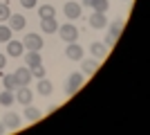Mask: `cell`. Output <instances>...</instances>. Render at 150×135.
Segmentation results:
<instances>
[{"label": "cell", "instance_id": "9a60e30c", "mask_svg": "<svg viewBox=\"0 0 150 135\" xmlns=\"http://www.w3.org/2000/svg\"><path fill=\"white\" fill-rule=\"evenodd\" d=\"M40 27H43V32L45 34H54V32H58V23L54 18H43L40 20Z\"/></svg>", "mask_w": 150, "mask_h": 135}, {"label": "cell", "instance_id": "cb8c5ba5", "mask_svg": "<svg viewBox=\"0 0 150 135\" xmlns=\"http://www.w3.org/2000/svg\"><path fill=\"white\" fill-rule=\"evenodd\" d=\"M31 77L43 79V77H45V68H43V65H36V68H31Z\"/></svg>", "mask_w": 150, "mask_h": 135}, {"label": "cell", "instance_id": "5bb4252c", "mask_svg": "<svg viewBox=\"0 0 150 135\" xmlns=\"http://www.w3.org/2000/svg\"><path fill=\"white\" fill-rule=\"evenodd\" d=\"M96 70H99V61H83V59H81V72H83V74L92 77Z\"/></svg>", "mask_w": 150, "mask_h": 135}, {"label": "cell", "instance_id": "30bf717a", "mask_svg": "<svg viewBox=\"0 0 150 135\" xmlns=\"http://www.w3.org/2000/svg\"><path fill=\"white\" fill-rule=\"evenodd\" d=\"M25 61H27V68H36V65H43V59H40V52H34V50H29L25 54Z\"/></svg>", "mask_w": 150, "mask_h": 135}, {"label": "cell", "instance_id": "3957f363", "mask_svg": "<svg viewBox=\"0 0 150 135\" xmlns=\"http://www.w3.org/2000/svg\"><path fill=\"white\" fill-rule=\"evenodd\" d=\"M23 45H25L27 50L40 52V47H43V39H40V36H38V34H27L25 39H23Z\"/></svg>", "mask_w": 150, "mask_h": 135}, {"label": "cell", "instance_id": "8fae6325", "mask_svg": "<svg viewBox=\"0 0 150 135\" xmlns=\"http://www.w3.org/2000/svg\"><path fill=\"white\" fill-rule=\"evenodd\" d=\"M36 90H38V95H43V97H50L52 92H54V86H52V81L50 79H40L38 81V86H36Z\"/></svg>", "mask_w": 150, "mask_h": 135}, {"label": "cell", "instance_id": "7a4b0ae2", "mask_svg": "<svg viewBox=\"0 0 150 135\" xmlns=\"http://www.w3.org/2000/svg\"><path fill=\"white\" fill-rule=\"evenodd\" d=\"M58 34H61V39L65 41V43H74L76 41V36H79V29H76L74 25H61L58 27Z\"/></svg>", "mask_w": 150, "mask_h": 135}, {"label": "cell", "instance_id": "ac0fdd59", "mask_svg": "<svg viewBox=\"0 0 150 135\" xmlns=\"http://www.w3.org/2000/svg\"><path fill=\"white\" fill-rule=\"evenodd\" d=\"M90 52H92L96 59H103V56H105V52H108V47L103 43H92V45H90Z\"/></svg>", "mask_w": 150, "mask_h": 135}, {"label": "cell", "instance_id": "277c9868", "mask_svg": "<svg viewBox=\"0 0 150 135\" xmlns=\"http://www.w3.org/2000/svg\"><path fill=\"white\" fill-rule=\"evenodd\" d=\"M13 95H16V101L23 104V106H27V104H31V90L27 88V86H18V88L13 90Z\"/></svg>", "mask_w": 150, "mask_h": 135}, {"label": "cell", "instance_id": "44dd1931", "mask_svg": "<svg viewBox=\"0 0 150 135\" xmlns=\"http://www.w3.org/2000/svg\"><path fill=\"white\" fill-rule=\"evenodd\" d=\"M2 84H5L7 90H16V88H18V81H16V77H13V74H7V77L2 79Z\"/></svg>", "mask_w": 150, "mask_h": 135}, {"label": "cell", "instance_id": "6da1fadb", "mask_svg": "<svg viewBox=\"0 0 150 135\" xmlns=\"http://www.w3.org/2000/svg\"><path fill=\"white\" fill-rule=\"evenodd\" d=\"M83 86V72H72L67 77V81H65V95H76L79 90H81Z\"/></svg>", "mask_w": 150, "mask_h": 135}, {"label": "cell", "instance_id": "ba28073f", "mask_svg": "<svg viewBox=\"0 0 150 135\" xmlns=\"http://www.w3.org/2000/svg\"><path fill=\"white\" fill-rule=\"evenodd\" d=\"M2 124H5V129L16 131V129L20 126V117L16 115V113H5V117H2Z\"/></svg>", "mask_w": 150, "mask_h": 135}, {"label": "cell", "instance_id": "4316f807", "mask_svg": "<svg viewBox=\"0 0 150 135\" xmlns=\"http://www.w3.org/2000/svg\"><path fill=\"white\" fill-rule=\"evenodd\" d=\"M20 5L25 7V9H34V7H36V0H20Z\"/></svg>", "mask_w": 150, "mask_h": 135}, {"label": "cell", "instance_id": "d6986e66", "mask_svg": "<svg viewBox=\"0 0 150 135\" xmlns=\"http://www.w3.org/2000/svg\"><path fill=\"white\" fill-rule=\"evenodd\" d=\"M25 117L29 119V122H36V119H40V110L34 108L31 104H27V108H25Z\"/></svg>", "mask_w": 150, "mask_h": 135}, {"label": "cell", "instance_id": "4fadbf2b", "mask_svg": "<svg viewBox=\"0 0 150 135\" xmlns=\"http://www.w3.org/2000/svg\"><path fill=\"white\" fill-rule=\"evenodd\" d=\"M90 25H92L94 29H103V27L108 25V20H105V14H99V11H94L92 16H90Z\"/></svg>", "mask_w": 150, "mask_h": 135}, {"label": "cell", "instance_id": "d4e9b609", "mask_svg": "<svg viewBox=\"0 0 150 135\" xmlns=\"http://www.w3.org/2000/svg\"><path fill=\"white\" fill-rule=\"evenodd\" d=\"M7 18H9V7H7V2H0V20Z\"/></svg>", "mask_w": 150, "mask_h": 135}, {"label": "cell", "instance_id": "83f0119b", "mask_svg": "<svg viewBox=\"0 0 150 135\" xmlns=\"http://www.w3.org/2000/svg\"><path fill=\"white\" fill-rule=\"evenodd\" d=\"M5 63H7V61H5V54H0V70L5 68Z\"/></svg>", "mask_w": 150, "mask_h": 135}, {"label": "cell", "instance_id": "8992f818", "mask_svg": "<svg viewBox=\"0 0 150 135\" xmlns=\"http://www.w3.org/2000/svg\"><path fill=\"white\" fill-rule=\"evenodd\" d=\"M13 77H16L18 86H29V81L34 79V77H31V70H29V68H18V70L13 72Z\"/></svg>", "mask_w": 150, "mask_h": 135}, {"label": "cell", "instance_id": "484cf974", "mask_svg": "<svg viewBox=\"0 0 150 135\" xmlns=\"http://www.w3.org/2000/svg\"><path fill=\"white\" fill-rule=\"evenodd\" d=\"M114 43H117V36H112V34H108L105 41H103V45H105V47H112Z\"/></svg>", "mask_w": 150, "mask_h": 135}, {"label": "cell", "instance_id": "9c48e42d", "mask_svg": "<svg viewBox=\"0 0 150 135\" xmlns=\"http://www.w3.org/2000/svg\"><path fill=\"white\" fill-rule=\"evenodd\" d=\"M63 11H65L67 20H74V18H79V16H81V5H79V2H67Z\"/></svg>", "mask_w": 150, "mask_h": 135}, {"label": "cell", "instance_id": "e0dca14e", "mask_svg": "<svg viewBox=\"0 0 150 135\" xmlns=\"http://www.w3.org/2000/svg\"><path fill=\"white\" fill-rule=\"evenodd\" d=\"M38 16H40V20L43 18H54V16H56V9L52 5H43V7H38Z\"/></svg>", "mask_w": 150, "mask_h": 135}, {"label": "cell", "instance_id": "5b68a950", "mask_svg": "<svg viewBox=\"0 0 150 135\" xmlns=\"http://www.w3.org/2000/svg\"><path fill=\"white\" fill-rule=\"evenodd\" d=\"M65 56L69 59V61H81L83 59V47L76 43H67V47H65Z\"/></svg>", "mask_w": 150, "mask_h": 135}, {"label": "cell", "instance_id": "2e32d148", "mask_svg": "<svg viewBox=\"0 0 150 135\" xmlns=\"http://www.w3.org/2000/svg\"><path fill=\"white\" fill-rule=\"evenodd\" d=\"M16 101V95H13V90H2V92H0V104H2V106H11V104Z\"/></svg>", "mask_w": 150, "mask_h": 135}, {"label": "cell", "instance_id": "52a82bcc", "mask_svg": "<svg viewBox=\"0 0 150 135\" xmlns=\"http://www.w3.org/2000/svg\"><path fill=\"white\" fill-rule=\"evenodd\" d=\"M9 27H11V32L13 29H16V32H18V29H23V27H25V16H23V14H9Z\"/></svg>", "mask_w": 150, "mask_h": 135}, {"label": "cell", "instance_id": "f1b7e54d", "mask_svg": "<svg viewBox=\"0 0 150 135\" xmlns=\"http://www.w3.org/2000/svg\"><path fill=\"white\" fill-rule=\"evenodd\" d=\"M83 5H85V7H92V5H94V0H83Z\"/></svg>", "mask_w": 150, "mask_h": 135}, {"label": "cell", "instance_id": "7402d4cb", "mask_svg": "<svg viewBox=\"0 0 150 135\" xmlns=\"http://www.w3.org/2000/svg\"><path fill=\"white\" fill-rule=\"evenodd\" d=\"M121 29H123V20H114V23H110V34H112V36L119 39Z\"/></svg>", "mask_w": 150, "mask_h": 135}, {"label": "cell", "instance_id": "f546056e", "mask_svg": "<svg viewBox=\"0 0 150 135\" xmlns=\"http://www.w3.org/2000/svg\"><path fill=\"white\" fill-rule=\"evenodd\" d=\"M2 131H5V124H2V122H0V133H2Z\"/></svg>", "mask_w": 150, "mask_h": 135}, {"label": "cell", "instance_id": "ffe728a7", "mask_svg": "<svg viewBox=\"0 0 150 135\" xmlns=\"http://www.w3.org/2000/svg\"><path fill=\"white\" fill-rule=\"evenodd\" d=\"M108 7H110V2H108V0H94L92 9H94V11H99V14H105Z\"/></svg>", "mask_w": 150, "mask_h": 135}, {"label": "cell", "instance_id": "7c38bea8", "mask_svg": "<svg viewBox=\"0 0 150 135\" xmlns=\"http://www.w3.org/2000/svg\"><path fill=\"white\" fill-rule=\"evenodd\" d=\"M23 50H25L23 41H7V52H9V56H20Z\"/></svg>", "mask_w": 150, "mask_h": 135}, {"label": "cell", "instance_id": "603a6c76", "mask_svg": "<svg viewBox=\"0 0 150 135\" xmlns=\"http://www.w3.org/2000/svg\"><path fill=\"white\" fill-rule=\"evenodd\" d=\"M7 41H11V27L0 25V43H7Z\"/></svg>", "mask_w": 150, "mask_h": 135}]
</instances>
